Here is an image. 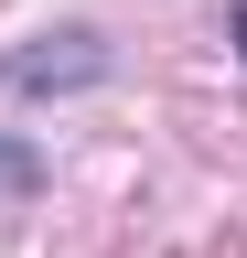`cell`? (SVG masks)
Wrapping results in <instances>:
<instances>
[{"mask_svg": "<svg viewBox=\"0 0 247 258\" xmlns=\"http://www.w3.org/2000/svg\"><path fill=\"white\" fill-rule=\"evenodd\" d=\"M236 54H247V11H236Z\"/></svg>", "mask_w": 247, "mask_h": 258, "instance_id": "obj_1", "label": "cell"}]
</instances>
